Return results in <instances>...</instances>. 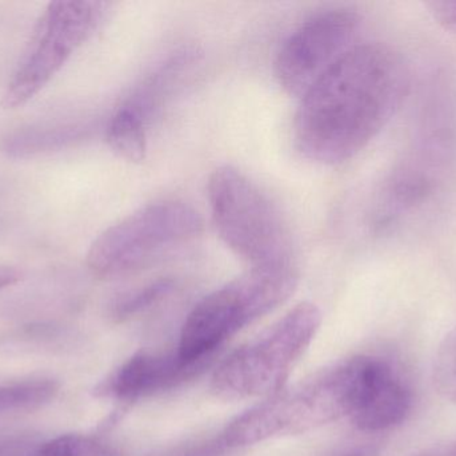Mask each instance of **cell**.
I'll use <instances>...</instances> for the list:
<instances>
[{"label": "cell", "mask_w": 456, "mask_h": 456, "mask_svg": "<svg viewBox=\"0 0 456 456\" xmlns=\"http://www.w3.org/2000/svg\"><path fill=\"white\" fill-rule=\"evenodd\" d=\"M382 359L359 355L265 398L236 417L222 439L227 449L297 435L348 417L363 401Z\"/></svg>", "instance_id": "2"}, {"label": "cell", "mask_w": 456, "mask_h": 456, "mask_svg": "<svg viewBox=\"0 0 456 456\" xmlns=\"http://www.w3.org/2000/svg\"><path fill=\"white\" fill-rule=\"evenodd\" d=\"M420 456H456V444L452 446L441 447V449L431 450Z\"/></svg>", "instance_id": "22"}, {"label": "cell", "mask_w": 456, "mask_h": 456, "mask_svg": "<svg viewBox=\"0 0 456 456\" xmlns=\"http://www.w3.org/2000/svg\"><path fill=\"white\" fill-rule=\"evenodd\" d=\"M77 435H61L37 446L32 456H75Z\"/></svg>", "instance_id": "18"}, {"label": "cell", "mask_w": 456, "mask_h": 456, "mask_svg": "<svg viewBox=\"0 0 456 456\" xmlns=\"http://www.w3.org/2000/svg\"><path fill=\"white\" fill-rule=\"evenodd\" d=\"M79 137L80 129L77 125L29 126L8 134L0 150L11 158L35 157L64 149Z\"/></svg>", "instance_id": "11"}, {"label": "cell", "mask_w": 456, "mask_h": 456, "mask_svg": "<svg viewBox=\"0 0 456 456\" xmlns=\"http://www.w3.org/2000/svg\"><path fill=\"white\" fill-rule=\"evenodd\" d=\"M226 450L227 446L221 436L219 439L200 442V444L183 447V449L176 450L175 452L167 456H221Z\"/></svg>", "instance_id": "19"}, {"label": "cell", "mask_w": 456, "mask_h": 456, "mask_svg": "<svg viewBox=\"0 0 456 456\" xmlns=\"http://www.w3.org/2000/svg\"><path fill=\"white\" fill-rule=\"evenodd\" d=\"M37 449L31 436H0V456H32Z\"/></svg>", "instance_id": "16"}, {"label": "cell", "mask_w": 456, "mask_h": 456, "mask_svg": "<svg viewBox=\"0 0 456 456\" xmlns=\"http://www.w3.org/2000/svg\"><path fill=\"white\" fill-rule=\"evenodd\" d=\"M173 281L162 278V280L154 281V283L142 286L135 291L128 292L115 303L114 308H112V316L119 321L131 319L167 296L173 289Z\"/></svg>", "instance_id": "14"}, {"label": "cell", "mask_w": 456, "mask_h": 456, "mask_svg": "<svg viewBox=\"0 0 456 456\" xmlns=\"http://www.w3.org/2000/svg\"><path fill=\"white\" fill-rule=\"evenodd\" d=\"M433 382L442 398L456 403V327L439 345L434 361Z\"/></svg>", "instance_id": "15"}, {"label": "cell", "mask_w": 456, "mask_h": 456, "mask_svg": "<svg viewBox=\"0 0 456 456\" xmlns=\"http://www.w3.org/2000/svg\"><path fill=\"white\" fill-rule=\"evenodd\" d=\"M208 192L214 227L231 252L249 268L291 264V237L281 211L246 174L219 166Z\"/></svg>", "instance_id": "4"}, {"label": "cell", "mask_w": 456, "mask_h": 456, "mask_svg": "<svg viewBox=\"0 0 456 456\" xmlns=\"http://www.w3.org/2000/svg\"><path fill=\"white\" fill-rule=\"evenodd\" d=\"M58 393V382L53 379L27 380L0 386V415L39 409L53 401Z\"/></svg>", "instance_id": "13"}, {"label": "cell", "mask_w": 456, "mask_h": 456, "mask_svg": "<svg viewBox=\"0 0 456 456\" xmlns=\"http://www.w3.org/2000/svg\"><path fill=\"white\" fill-rule=\"evenodd\" d=\"M362 18L351 10L318 13L300 24L279 50L275 77L289 95L303 96L358 43Z\"/></svg>", "instance_id": "8"}, {"label": "cell", "mask_w": 456, "mask_h": 456, "mask_svg": "<svg viewBox=\"0 0 456 456\" xmlns=\"http://www.w3.org/2000/svg\"><path fill=\"white\" fill-rule=\"evenodd\" d=\"M409 72L382 43H359L302 96L294 122L303 157L338 165L364 149L401 106Z\"/></svg>", "instance_id": "1"}, {"label": "cell", "mask_w": 456, "mask_h": 456, "mask_svg": "<svg viewBox=\"0 0 456 456\" xmlns=\"http://www.w3.org/2000/svg\"><path fill=\"white\" fill-rule=\"evenodd\" d=\"M411 404L409 387L385 361L350 419L361 431L378 433L403 422Z\"/></svg>", "instance_id": "10"}, {"label": "cell", "mask_w": 456, "mask_h": 456, "mask_svg": "<svg viewBox=\"0 0 456 456\" xmlns=\"http://www.w3.org/2000/svg\"><path fill=\"white\" fill-rule=\"evenodd\" d=\"M321 324L319 308L313 303H300L222 361L211 377L214 395L224 401H243L278 393L315 339Z\"/></svg>", "instance_id": "5"}, {"label": "cell", "mask_w": 456, "mask_h": 456, "mask_svg": "<svg viewBox=\"0 0 456 456\" xmlns=\"http://www.w3.org/2000/svg\"><path fill=\"white\" fill-rule=\"evenodd\" d=\"M297 286L292 262L249 268L195 305L184 321L176 353L189 363L210 361L226 340L287 302Z\"/></svg>", "instance_id": "3"}, {"label": "cell", "mask_w": 456, "mask_h": 456, "mask_svg": "<svg viewBox=\"0 0 456 456\" xmlns=\"http://www.w3.org/2000/svg\"><path fill=\"white\" fill-rule=\"evenodd\" d=\"M23 278L20 269L10 265H0V291L16 286Z\"/></svg>", "instance_id": "20"}, {"label": "cell", "mask_w": 456, "mask_h": 456, "mask_svg": "<svg viewBox=\"0 0 456 456\" xmlns=\"http://www.w3.org/2000/svg\"><path fill=\"white\" fill-rule=\"evenodd\" d=\"M380 447L374 444H356V446L348 447L342 450L334 456H379Z\"/></svg>", "instance_id": "21"}, {"label": "cell", "mask_w": 456, "mask_h": 456, "mask_svg": "<svg viewBox=\"0 0 456 456\" xmlns=\"http://www.w3.org/2000/svg\"><path fill=\"white\" fill-rule=\"evenodd\" d=\"M197 209L166 200L142 206L107 228L91 244L87 267L99 278L130 275L202 233Z\"/></svg>", "instance_id": "6"}, {"label": "cell", "mask_w": 456, "mask_h": 456, "mask_svg": "<svg viewBox=\"0 0 456 456\" xmlns=\"http://www.w3.org/2000/svg\"><path fill=\"white\" fill-rule=\"evenodd\" d=\"M208 361L189 363L178 353L157 355L139 352L123 363L99 391L118 401L135 402L171 390L197 377Z\"/></svg>", "instance_id": "9"}, {"label": "cell", "mask_w": 456, "mask_h": 456, "mask_svg": "<svg viewBox=\"0 0 456 456\" xmlns=\"http://www.w3.org/2000/svg\"><path fill=\"white\" fill-rule=\"evenodd\" d=\"M107 7V3L90 0L48 3L5 86L3 107L16 110L31 102L90 39L101 26Z\"/></svg>", "instance_id": "7"}, {"label": "cell", "mask_w": 456, "mask_h": 456, "mask_svg": "<svg viewBox=\"0 0 456 456\" xmlns=\"http://www.w3.org/2000/svg\"><path fill=\"white\" fill-rule=\"evenodd\" d=\"M106 137L112 152L123 160L139 163L146 158V115L128 102L112 115Z\"/></svg>", "instance_id": "12"}, {"label": "cell", "mask_w": 456, "mask_h": 456, "mask_svg": "<svg viewBox=\"0 0 456 456\" xmlns=\"http://www.w3.org/2000/svg\"><path fill=\"white\" fill-rule=\"evenodd\" d=\"M426 7L439 26L456 34V2H428Z\"/></svg>", "instance_id": "17"}]
</instances>
